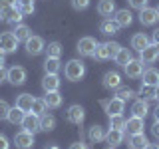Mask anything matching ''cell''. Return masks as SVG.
Here are the masks:
<instances>
[{
    "label": "cell",
    "instance_id": "1",
    "mask_svg": "<svg viewBox=\"0 0 159 149\" xmlns=\"http://www.w3.org/2000/svg\"><path fill=\"white\" fill-rule=\"evenodd\" d=\"M121 50L117 42H103V44H98L96 52H93V58L103 62V60H109V58H116V54Z\"/></svg>",
    "mask_w": 159,
    "mask_h": 149
},
{
    "label": "cell",
    "instance_id": "2",
    "mask_svg": "<svg viewBox=\"0 0 159 149\" xmlns=\"http://www.w3.org/2000/svg\"><path fill=\"white\" fill-rule=\"evenodd\" d=\"M84 74H86V66H84L82 60H70L66 64V68H64V76H66V79H70V82L82 79Z\"/></svg>",
    "mask_w": 159,
    "mask_h": 149
},
{
    "label": "cell",
    "instance_id": "3",
    "mask_svg": "<svg viewBox=\"0 0 159 149\" xmlns=\"http://www.w3.org/2000/svg\"><path fill=\"white\" fill-rule=\"evenodd\" d=\"M98 40L96 38H92V36H84V38H80V42H78V52H80V56H93V52H96V48H98Z\"/></svg>",
    "mask_w": 159,
    "mask_h": 149
},
{
    "label": "cell",
    "instance_id": "4",
    "mask_svg": "<svg viewBox=\"0 0 159 149\" xmlns=\"http://www.w3.org/2000/svg\"><path fill=\"white\" fill-rule=\"evenodd\" d=\"M16 48H18V38L14 36L12 32L0 34V52L12 54V52H16Z\"/></svg>",
    "mask_w": 159,
    "mask_h": 149
},
{
    "label": "cell",
    "instance_id": "5",
    "mask_svg": "<svg viewBox=\"0 0 159 149\" xmlns=\"http://www.w3.org/2000/svg\"><path fill=\"white\" fill-rule=\"evenodd\" d=\"M103 109H106V113H107L109 117H111V115H121L123 109H125V102L116 96V97L106 99V102H103Z\"/></svg>",
    "mask_w": 159,
    "mask_h": 149
},
{
    "label": "cell",
    "instance_id": "6",
    "mask_svg": "<svg viewBox=\"0 0 159 149\" xmlns=\"http://www.w3.org/2000/svg\"><path fill=\"white\" fill-rule=\"evenodd\" d=\"M14 145L18 149H32L34 147V133L26 131V129L18 131L16 135H14Z\"/></svg>",
    "mask_w": 159,
    "mask_h": 149
},
{
    "label": "cell",
    "instance_id": "7",
    "mask_svg": "<svg viewBox=\"0 0 159 149\" xmlns=\"http://www.w3.org/2000/svg\"><path fill=\"white\" fill-rule=\"evenodd\" d=\"M139 60H141L143 64H153L159 60V46L157 44H149L147 48H143L141 52H139Z\"/></svg>",
    "mask_w": 159,
    "mask_h": 149
},
{
    "label": "cell",
    "instance_id": "8",
    "mask_svg": "<svg viewBox=\"0 0 159 149\" xmlns=\"http://www.w3.org/2000/svg\"><path fill=\"white\" fill-rule=\"evenodd\" d=\"M6 79L12 86H22L24 82H26V70H24L22 66H14V68H10L8 70V76Z\"/></svg>",
    "mask_w": 159,
    "mask_h": 149
},
{
    "label": "cell",
    "instance_id": "9",
    "mask_svg": "<svg viewBox=\"0 0 159 149\" xmlns=\"http://www.w3.org/2000/svg\"><path fill=\"white\" fill-rule=\"evenodd\" d=\"M123 72H125V76L131 78V79L141 78L143 76V62L141 60H131V62H127L125 66H123Z\"/></svg>",
    "mask_w": 159,
    "mask_h": 149
},
{
    "label": "cell",
    "instance_id": "10",
    "mask_svg": "<svg viewBox=\"0 0 159 149\" xmlns=\"http://www.w3.org/2000/svg\"><path fill=\"white\" fill-rule=\"evenodd\" d=\"M44 50H46V46H44V40L40 36H30L26 40V52L30 56H38V54L44 52Z\"/></svg>",
    "mask_w": 159,
    "mask_h": 149
},
{
    "label": "cell",
    "instance_id": "11",
    "mask_svg": "<svg viewBox=\"0 0 159 149\" xmlns=\"http://www.w3.org/2000/svg\"><path fill=\"white\" fill-rule=\"evenodd\" d=\"M66 117H68V121H70V123H76V125H80V123L84 121V117H86V111H84V107H82V106L74 103V106H70V107H68Z\"/></svg>",
    "mask_w": 159,
    "mask_h": 149
},
{
    "label": "cell",
    "instance_id": "12",
    "mask_svg": "<svg viewBox=\"0 0 159 149\" xmlns=\"http://www.w3.org/2000/svg\"><path fill=\"white\" fill-rule=\"evenodd\" d=\"M20 125L26 129V131H30V133H36V131H40V117L36 115V113L28 111L26 115H24V119H22Z\"/></svg>",
    "mask_w": 159,
    "mask_h": 149
},
{
    "label": "cell",
    "instance_id": "13",
    "mask_svg": "<svg viewBox=\"0 0 159 149\" xmlns=\"http://www.w3.org/2000/svg\"><path fill=\"white\" fill-rule=\"evenodd\" d=\"M157 12H155V8H149L145 6L143 10H139V22L143 24V26H153V24L157 22Z\"/></svg>",
    "mask_w": 159,
    "mask_h": 149
},
{
    "label": "cell",
    "instance_id": "14",
    "mask_svg": "<svg viewBox=\"0 0 159 149\" xmlns=\"http://www.w3.org/2000/svg\"><path fill=\"white\" fill-rule=\"evenodd\" d=\"M145 119H141V117H135L133 115L131 119H127V123H125V129H127V133L129 135H135V133H143V127H145Z\"/></svg>",
    "mask_w": 159,
    "mask_h": 149
},
{
    "label": "cell",
    "instance_id": "15",
    "mask_svg": "<svg viewBox=\"0 0 159 149\" xmlns=\"http://www.w3.org/2000/svg\"><path fill=\"white\" fill-rule=\"evenodd\" d=\"M42 88H44V92H58V88H60L58 74H46L42 79Z\"/></svg>",
    "mask_w": 159,
    "mask_h": 149
},
{
    "label": "cell",
    "instance_id": "16",
    "mask_svg": "<svg viewBox=\"0 0 159 149\" xmlns=\"http://www.w3.org/2000/svg\"><path fill=\"white\" fill-rule=\"evenodd\" d=\"M113 20H116V22L119 24V28H127L129 24L133 22V14L129 12L127 8H121V10H117V12H116Z\"/></svg>",
    "mask_w": 159,
    "mask_h": 149
},
{
    "label": "cell",
    "instance_id": "17",
    "mask_svg": "<svg viewBox=\"0 0 159 149\" xmlns=\"http://www.w3.org/2000/svg\"><path fill=\"white\" fill-rule=\"evenodd\" d=\"M99 30H102V34H106V36H113V34L119 32V24L113 18H106L99 24Z\"/></svg>",
    "mask_w": 159,
    "mask_h": 149
},
{
    "label": "cell",
    "instance_id": "18",
    "mask_svg": "<svg viewBox=\"0 0 159 149\" xmlns=\"http://www.w3.org/2000/svg\"><path fill=\"white\" fill-rule=\"evenodd\" d=\"M103 86L107 89H117L121 86V76H119L117 72H107L106 76H103Z\"/></svg>",
    "mask_w": 159,
    "mask_h": 149
},
{
    "label": "cell",
    "instance_id": "19",
    "mask_svg": "<svg viewBox=\"0 0 159 149\" xmlns=\"http://www.w3.org/2000/svg\"><path fill=\"white\" fill-rule=\"evenodd\" d=\"M88 137L92 143H102V141H106V129L102 125H92L88 131Z\"/></svg>",
    "mask_w": 159,
    "mask_h": 149
},
{
    "label": "cell",
    "instance_id": "20",
    "mask_svg": "<svg viewBox=\"0 0 159 149\" xmlns=\"http://www.w3.org/2000/svg\"><path fill=\"white\" fill-rule=\"evenodd\" d=\"M131 113H133L135 117L145 119V117H147V113H149V106H147L145 99H137V102L131 106Z\"/></svg>",
    "mask_w": 159,
    "mask_h": 149
},
{
    "label": "cell",
    "instance_id": "21",
    "mask_svg": "<svg viewBox=\"0 0 159 149\" xmlns=\"http://www.w3.org/2000/svg\"><path fill=\"white\" fill-rule=\"evenodd\" d=\"M44 102H46V106L50 109H56L62 106V102H64V97H62V93L60 92H46V97H44Z\"/></svg>",
    "mask_w": 159,
    "mask_h": 149
},
{
    "label": "cell",
    "instance_id": "22",
    "mask_svg": "<svg viewBox=\"0 0 159 149\" xmlns=\"http://www.w3.org/2000/svg\"><path fill=\"white\" fill-rule=\"evenodd\" d=\"M34 99L36 97H32V93H22V96H18L16 97V107H20L22 111H30L32 109V103H34Z\"/></svg>",
    "mask_w": 159,
    "mask_h": 149
},
{
    "label": "cell",
    "instance_id": "23",
    "mask_svg": "<svg viewBox=\"0 0 159 149\" xmlns=\"http://www.w3.org/2000/svg\"><path fill=\"white\" fill-rule=\"evenodd\" d=\"M98 12H99V16H111L113 12H116V2L113 0H99V4H98Z\"/></svg>",
    "mask_w": 159,
    "mask_h": 149
},
{
    "label": "cell",
    "instance_id": "24",
    "mask_svg": "<svg viewBox=\"0 0 159 149\" xmlns=\"http://www.w3.org/2000/svg\"><path fill=\"white\" fill-rule=\"evenodd\" d=\"M106 141L111 147L121 145V143H123V131H119V129H109V131L106 133Z\"/></svg>",
    "mask_w": 159,
    "mask_h": 149
},
{
    "label": "cell",
    "instance_id": "25",
    "mask_svg": "<svg viewBox=\"0 0 159 149\" xmlns=\"http://www.w3.org/2000/svg\"><path fill=\"white\" fill-rule=\"evenodd\" d=\"M54 129H56V117L50 113L40 115V131H54Z\"/></svg>",
    "mask_w": 159,
    "mask_h": 149
},
{
    "label": "cell",
    "instance_id": "26",
    "mask_svg": "<svg viewBox=\"0 0 159 149\" xmlns=\"http://www.w3.org/2000/svg\"><path fill=\"white\" fill-rule=\"evenodd\" d=\"M147 46H149V38L143 32H139V34H135V36L131 38V48L137 50V52H141V50L147 48Z\"/></svg>",
    "mask_w": 159,
    "mask_h": 149
},
{
    "label": "cell",
    "instance_id": "27",
    "mask_svg": "<svg viewBox=\"0 0 159 149\" xmlns=\"http://www.w3.org/2000/svg\"><path fill=\"white\" fill-rule=\"evenodd\" d=\"M143 84H147V86H157L159 84V70H155V68L143 70Z\"/></svg>",
    "mask_w": 159,
    "mask_h": 149
},
{
    "label": "cell",
    "instance_id": "28",
    "mask_svg": "<svg viewBox=\"0 0 159 149\" xmlns=\"http://www.w3.org/2000/svg\"><path fill=\"white\" fill-rule=\"evenodd\" d=\"M24 115H26V111H22L20 107H10V111H8V121L12 123V125H18V123H22V119H24Z\"/></svg>",
    "mask_w": 159,
    "mask_h": 149
},
{
    "label": "cell",
    "instance_id": "29",
    "mask_svg": "<svg viewBox=\"0 0 159 149\" xmlns=\"http://www.w3.org/2000/svg\"><path fill=\"white\" fill-rule=\"evenodd\" d=\"M12 34L18 38V42H22V40L26 42V40L32 36V30H30V26H26V24H18V26L12 30Z\"/></svg>",
    "mask_w": 159,
    "mask_h": 149
},
{
    "label": "cell",
    "instance_id": "30",
    "mask_svg": "<svg viewBox=\"0 0 159 149\" xmlns=\"http://www.w3.org/2000/svg\"><path fill=\"white\" fill-rule=\"evenodd\" d=\"M147 139L143 133H135V135H129V145H131V149H143L147 145Z\"/></svg>",
    "mask_w": 159,
    "mask_h": 149
},
{
    "label": "cell",
    "instance_id": "31",
    "mask_svg": "<svg viewBox=\"0 0 159 149\" xmlns=\"http://www.w3.org/2000/svg\"><path fill=\"white\" fill-rule=\"evenodd\" d=\"M60 68H62L60 58H46V62H44V70H46V74H58Z\"/></svg>",
    "mask_w": 159,
    "mask_h": 149
},
{
    "label": "cell",
    "instance_id": "32",
    "mask_svg": "<svg viewBox=\"0 0 159 149\" xmlns=\"http://www.w3.org/2000/svg\"><path fill=\"white\" fill-rule=\"evenodd\" d=\"M139 99H145V102H149V99H155V86H147V84H143L141 88H139Z\"/></svg>",
    "mask_w": 159,
    "mask_h": 149
},
{
    "label": "cell",
    "instance_id": "33",
    "mask_svg": "<svg viewBox=\"0 0 159 149\" xmlns=\"http://www.w3.org/2000/svg\"><path fill=\"white\" fill-rule=\"evenodd\" d=\"M113 60H116L119 66H125L127 62H131V60H133V56H131V52H129L127 48H121V50L116 54V58H113Z\"/></svg>",
    "mask_w": 159,
    "mask_h": 149
},
{
    "label": "cell",
    "instance_id": "34",
    "mask_svg": "<svg viewBox=\"0 0 159 149\" xmlns=\"http://www.w3.org/2000/svg\"><path fill=\"white\" fill-rule=\"evenodd\" d=\"M32 113H36V115H44V113H48V106H46V102H44V97L42 99H34V103H32V109H30Z\"/></svg>",
    "mask_w": 159,
    "mask_h": 149
},
{
    "label": "cell",
    "instance_id": "35",
    "mask_svg": "<svg viewBox=\"0 0 159 149\" xmlns=\"http://www.w3.org/2000/svg\"><path fill=\"white\" fill-rule=\"evenodd\" d=\"M125 119L123 115H111L109 117V129H119V131H125Z\"/></svg>",
    "mask_w": 159,
    "mask_h": 149
},
{
    "label": "cell",
    "instance_id": "36",
    "mask_svg": "<svg viewBox=\"0 0 159 149\" xmlns=\"http://www.w3.org/2000/svg\"><path fill=\"white\" fill-rule=\"evenodd\" d=\"M46 54H48V58H60L62 56V44L60 42H50L46 46Z\"/></svg>",
    "mask_w": 159,
    "mask_h": 149
},
{
    "label": "cell",
    "instance_id": "37",
    "mask_svg": "<svg viewBox=\"0 0 159 149\" xmlns=\"http://www.w3.org/2000/svg\"><path fill=\"white\" fill-rule=\"evenodd\" d=\"M14 6H4L2 10H0V20L2 22H10V18H12V14H14Z\"/></svg>",
    "mask_w": 159,
    "mask_h": 149
},
{
    "label": "cell",
    "instance_id": "38",
    "mask_svg": "<svg viewBox=\"0 0 159 149\" xmlns=\"http://www.w3.org/2000/svg\"><path fill=\"white\" fill-rule=\"evenodd\" d=\"M117 97H119V99H123V102H129V99L135 97V92H131V89L123 88V89H119V92H117Z\"/></svg>",
    "mask_w": 159,
    "mask_h": 149
},
{
    "label": "cell",
    "instance_id": "39",
    "mask_svg": "<svg viewBox=\"0 0 159 149\" xmlns=\"http://www.w3.org/2000/svg\"><path fill=\"white\" fill-rule=\"evenodd\" d=\"M88 6H89V0H72L74 10H86Z\"/></svg>",
    "mask_w": 159,
    "mask_h": 149
},
{
    "label": "cell",
    "instance_id": "40",
    "mask_svg": "<svg viewBox=\"0 0 159 149\" xmlns=\"http://www.w3.org/2000/svg\"><path fill=\"white\" fill-rule=\"evenodd\" d=\"M22 18H24V14H22V12H20V10L16 8V10H14V14H12V18H10V24L18 26V24H22Z\"/></svg>",
    "mask_w": 159,
    "mask_h": 149
},
{
    "label": "cell",
    "instance_id": "41",
    "mask_svg": "<svg viewBox=\"0 0 159 149\" xmlns=\"http://www.w3.org/2000/svg\"><path fill=\"white\" fill-rule=\"evenodd\" d=\"M8 111H10V106L4 99H0V119H6L8 117Z\"/></svg>",
    "mask_w": 159,
    "mask_h": 149
},
{
    "label": "cell",
    "instance_id": "42",
    "mask_svg": "<svg viewBox=\"0 0 159 149\" xmlns=\"http://www.w3.org/2000/svg\"><path fill=\"white\" fill-rule=\"evenodd\" d=\"M149 0H129V4H131V8H137V10H143L147 6Z\"/></svg>",
    "mask_w": 159,
    "mask_h": 149
},
{
    "label": "cell",
    "instance_id": "43",
    "mask_svg": "<svg viewBox=\"0 0 159 149\" xmlns=\"http://www.w3.org/2000/svg\"><path fill=\"white\" fill-rule=\"evenodd\" d=\"M18 10L24 14V16H28V14H32V12H34V4H20Z\"/></svg>",
    "mask_w": 159,
    "mask_h": 149
},
{
    "label": "cell",
    "instance_id": "44",
    "mask_svg": "<svg viewBox=\"0 0 159 149\" xmlns=\"http://www.w3.org/2000/svg\"><path fill=\"white\" fill-rule=\"evenodd\" d=\"M0 149H10V143H8V137L0 133Z\"/></svg>",
    "mask_w": 159,
    "mask_h": 149
},
{
    "label": "cell",
    "instance_id": "45",
    "mask_svg": "<svg viewBox=\"0 0 159 149\" xmlns=\"http://www.w3.org/2000/svg\"><path fill=\"white\" fill-rule=\"evenodd\" d=\"M70 149H88V147H86V143L76 141V143H72V145H70Z\"/></svg>",
    "mask_w": 159,
    "mask_h": 149
},
{
    "label": "cell",
    "instance_id": "46",
    "mask_svg": "<svg viewBox=\"0 0 159 149\" xmlns=\"http://www.w3.org/2000/svg\"><path fill=\"white\" fill-rule=\"evenodd\" d=\"M151 133H153V135H155V137L159 139V121H155V123L151 125Z\"/></svg>",
    "mask_w": 159,
    "mask_h": 149
},
{
    "label": "cell",
    "instance_id": "47",
    "mask_svg": "<svg viewBox=\"0 0 159 149\" xmlns=\"http://www.w3.org/2000/svg\"><path fill=\"white\" fill-rule=\"evenodd\" d=\"M4 4H6V6H14V8H18V6H20L18 0H4Z\"/></svg>",
    "mask_w": 159,
    "mask_h": 149
},
{
    "label": "cell",
    "instance_id": "48",
    "mask_svg": "<svg viewBox=\"0 0 159 149\" xmlns=\"http://www.w3.org/2000/svg\"><path fill=\"white\" fill-rule=\"evenodd\" d=\"M6 76H8V70H4V66H0V82L6 79Z\"/></svg>",
    "mask_w": 159,
    "mask_h": 149
},
{
    "label": "cell",
    "instance_id": "49",
    "mask_svg": "<svg viewBox=\"0 0 159 149\" xmlns=\"http://www.w3.org/2000/svg\"><path fill=\"white\" fill-rule=\"evenodd\" d=\"M153 44H159V28L153 32Z\"/></svg>",
    "mask_w": 159,
    "mask_h": 149
},
{
    "label": "cell",
    "instance_id": "50",
    "mask_svg": "<svg viewBox=\"0 0 159 149\" xmlns=\"http://www.w3.org/2000/svg\"><path fill=\"white\" fill-rule=\"evenodd\" d=\"M153 117H155V121H159V106L153 109Z\"/></svg>",
    "mask_w": 159,
    "mask_h": 149
},
{
    "label": "cell",
    "instance_id": "51",
    "mask_svg": "<svg viewBox=\"0 0 159 149\" xmlns=\"http://www.w3.org/2000/svg\"><path fill=\"white\" fill-rule=\"evenodd\" d=\"M143 149H159V145H155V143H147Z\"/></svg>",
    "mask_w": 159,
    "mask_h": 149
},
{
    "label": "cell",
    "instance_id": "52",
    "mask_svg": "<svg viewBox=\"0 0 159 149\" xmlns=\"http://www.w3.org/2000/svg\"><path fill=\"white\" fill-rule=\"evenodd\" d=\"M18 4H34V0H18Z\"/></svg>",
    "mask_w": 159,
    "mask_h": 149
},
{
    "label": "cell",
    "instance_id": "53",
    "mask_svg": "<svg viewBox=\"0 0 159 149\" xmlns=\"http://www.w3.org/2000/svg\"><path fill=\"white\" fill-rule=\"evenodd\" d=\"M4 56H6V54L0 52V66H4Z\"/></svg>",
    "mask_w": 159,
    "mask_h": 149
},
{
    "label": "cell",
    "instance_id": "54",
    "mask_svg": "<svg viewBox=\"0 0 159 149\" xmlns=\"http://www.w3.org/2000/svg\"><path fill=\"white\" fill-rule=\"evenodd\" d=\"M155 99H157V102H159V84H157V86H155Z\"/></svg>",
    "mask_w": 159,
    "mask_h": 149
},
{
    "label": "cell",
    "instance_id": "55",
    "mask_svg": "<svg viewBox=\"0 0 159 149\" xmlns=\"http://www.w3.org/2000/svg\"><path fill=\"white\" fill-rule=\"evenodd\" d=\"M44 149H60V147H56V145H46Z\"/></svg>",
    "mask_w": 159,
    "mask_h": 149
},
{
    "label": "cell",
    "instance_id": "56",
    "mask_svg": "<svg viewBox=\"0 0 159 149\" xmlns=\"http://www.w3.org/2000/svg\"><path fill=\"white\" fill-rule=\"evenodd\" d=\"M4 6H6V4H4V0H0V10H2Z\"/></svg>",
    "mask_w": 159,
    "mask_h": 149
},
{
    "label": "cell",
    "instance_id": "57",
    "mask_svg": "<svg viewBox=\"0 0 159 149\" xmlns=\"http://www.w3.org/2000/svg\"><path fill=\"white\" fill-rule=\"evenodd\" d=\"M155 12H157V18H159V6H157V8H155Z\"/></svg>",
    "mask_w": 159,
    "mask_h": 149
},
{
    "label": "cell",
    "instance_id": "58",
    "mask_svg": "<svg viewBox=\"0 0 159 149\" xmlns=\"http://www.w3.org/2000/svg\"><path fill=\"white\" fill-rule=\"evenodd\" d=\"M107 149H116V147H111V145H109V147H107Z\"/></svg>",
    "mask_w": 159,
    "mask_h": 149
}]
</instances>
